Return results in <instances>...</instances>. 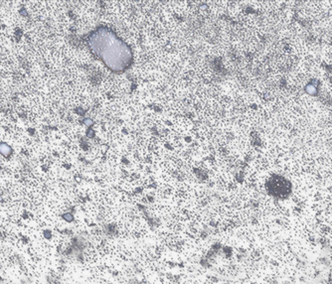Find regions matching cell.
I'll use <instances>...</instances> for the list:
<instances>
[{"instance_id": "obj_1", "label": "cell", "mask_w": 332, "mask_h": 284, "mask_svg": "<svg viewBox=\"0 0 332 284\" xmlns=\"http://www.w3.org/2000/svg\"><path fill=\"white\" fill-rule=\"evenodd\" d=\"M89 45L94 54L114 72H122L132 62V52L126 43L114 32L99 28L89 38Z\"/></svg>"}, {"instance_id": "obj_2", "label": "cell", "mask_w": 332, "mask_h": 284, "mask_svg": "<svg viewBox=\"0 0 332 284\" xmlns=\"http://www.w3.org/2000/svg\"><path fill=\"white\" fill-rule=\"evenodd\" d=\"M12 152L11 147L6 143H0V153L4 156H9Z\"/></svg>"}]
</instances>
